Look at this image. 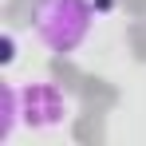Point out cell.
I'll return each mask as SVG.
<instances>
[{
    "label": "cell",
    "mask_w": 146,
    "mask_h": 146,
    "mask_svg": "<svg viewBox=\"0 0 146 146\" xmlns=\"http://www.w3.org/2000/svg\"><path fill=\"white\" fill-rule=\"evenodd\" d=\"M99 8L91 0H32L28 4V32L51 55H75L91 40Z\"/></svg>",
    "instance_id": "6da1fadb"
},
{
    "label": "cell",
    "mask_w": 146,
    "mask_h": 146,
    "mask_svg": "<svg viewBox=\"0 0 146 146\" xmlns=\"http://www.w3.org/2000/svg\"><path fill=\"white\" fill-rule=\"evenodd\" d=\"M24 122V107H20V83L4 79L0 83V146L12 142L16 126Z\"/></svg>",
    "instance_id": "3957f363"
},
{
    "label": "cell",
    "mask_w": 146,
    "mask_h": 146,
    "mask_svg": "<svg viewBox=\"0 0 146 146\" xmlns=\"http://www.w3.org/2000/svg\"><path fill=\"white\" fill-rule=\"evenodd\" d=\"M0 40H4V55H0V63H4V67H12V63H16V55H20V51H16V36H12V32H4Z\"/></svg>",
    "instance_id": "277c9868"
},
{
    "label": "cell",
    "mask_w": 146,
    "mask_h": 146,
    "mask_svg": "<svg viewBox=\"0 0 146 146\" xmlns=\"http://www.w3.org/2000/svg\"><path fill=\"white\" fill-rule=\"evenodd\" d=\"M20 107H24V126L32 130H59L75 115V99L51 79L20 83Z\"/></svg>",
    "instance_id": "7a4b0ae2"
}]
</instances>
